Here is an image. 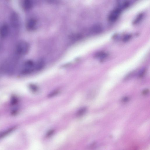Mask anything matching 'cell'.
Returning a JSON list of instances; mask_svg holds the SVG:
<instances>
[{
    "instance_id": "cell-7",
    "label": "cell",
    "mask_w": 150,
    "mask_h": 150,
    "mask_svg": "<svg viewBox=\"0 0 150 150\" xmlns=\"http://www.w3.org/2000/svg\"><path fill=\"white\" fill-rule=\"evenodd\" d=\"M32 2L31 0H24L23 2V7L26 10L30 9L32 6Z\"/></svg>"
},
{
    "instance_id": "cell-18",
    "label": "cell",
    "mask_w": 150,
    "mask_h": 150,
    "mask_svg": "<svg viewBox=\"0 0 150 150\" xmlns=\"http://www.w3.org/2000/svg\"><path fill=\"white\" fill-rule=\"evenodd\" d=\"M53 132L54 131H50L48 133V134H47V136H49L51 135V134H52Z\"/></svg>"
},
{
    "instance_id": "cell-14",
    "label": "cell",
    "mask_w": 150,
    "mask_h": 150,
    "mask_svg": "<svg viewBox=\"0 0 150 150\" xmlns=\"http://www.w3.org/2000/svg\"><path fill=\"white\" fill-rule=\"evenodd\" d=\"M132 35H125L123 38V41L124 42H127L131 38Z\"/></svg>"
},
{
    "instance_id": "cell-12",
    "label": "cell",
    "mask_w": 150,
    "mask_h": 150,
    "mask_svg": "<svg viewBox=\"0 0 150 150\" xmlns=\"http://www.w3.org/2000/svg\"><path fill=\"white\" fill-rule=\"evenodd\" d=\"M143 16L142 14H140L137 17V18L134 21V24H136L138 23L140 20L142 18Z\"/></svg>"
},
{
    "instance_id": "cell-13",
    "label": "cell",
    "mask_w": 150,
    "mask_h": 150,
    "mask_svg": "<svg viewBox=\"0 0 150 150\" xmlns=\"http://www.w3.org/2000/svg\"><path fill=\"white\" fill-rule=\"evenodd\" d=\"M146 71V69L145 68H143L141 70L139 73V76L140 77H142Z\"/></svg>"
},
{
    "instance_id": "cell-3",
    "label": "cell",
    "mask_w": 150,
    "mask_h": 150,
    "mask_svg": "<svg viewBox=\"0 0 150 150\" xmlns=\"http://www.w3.org/2000/svg\"><path fill=\"white\" fill-rule=\"evenodd\" d=\"M122 10L119 7L113 10L109 16V21L111 22L116 21L119 17Z\"/></svg>"
},
{
    "instance_id": "cell-19",
    "label": "cell",
    "mask_w": 150,
    "mask_h": 150,
    "mask_svg": "<svg viewBox=\"0 0 150 150\" xmlns=\"http://www.w3.org/2000/svg\"></svg>"
},
{
    "instance_id": "cell-9",
    "label": "cell",
    "mask_w": 150,
    "mask_h": 150,
    "mask_svg": "<svg viewBox=\"0 0 150 150\" xmlns=\"http://www.w3.org/2000/svg\"><path fill=\"white\" fill-rule=\"evenodd\" d=\"M102 30V27L99 25H96L94 26L91 29L92 31L95 34H98L100 33Z\"/></svg>"
},
{
    "instance_id": "cell-8",
    "label": "cell",
    "mask_w": 150,
    "mask_h": 150,
    "mask_svg": "<svg viewBox=\"0 0 150 150\" xmlns=\"http://www.w3.org/2000/svg\"><path fill=\"white\" fill-rule=\"evenodd\" d=\"M107 54L103 51H99L95 54L94 57L96 58L103 59L107 56Z\"/></svg>"
},
{
    "instance_id": "cell-11",
    "label": "cell",
    "mask_w": 150,
    "mask_h": 150,
    "mask_svg": "<svg viewBox=\"0 0 150 150\" xmlns=\"http://www.w3.org/2000/svg\"><path fill=\"white\" fill-rule=\"evenodd\" d=\"M86 108H83L81 109L78 111L76 114V115L79 116L83 114L86 110Z\"/></svg>"
},
{
    "instance_id": "cell-10",
    "label": "cell",
    "mask_w": 150,
    "mask_h": 150,
    "mask_svg": "<svg viewBox=\"0 0 150 150\" xmlns=\"http://www.w3.org/2000/svg\"><path fill=\"white\" fill-rule=\"evenodd\" d=\"M44 65V61L42 60H40L35 64V69L38 70H40L42 68Z\"/></svg>"
},
{
    "instance_id": "cell-6",
    "label": "cell",
    "mask_w": 150,
    "mask_h": 150,
    "mask_svg": "<svg viewBox=\"0 0 150 150\" xmlns=\"http://www.w3.org/2000/svg\"><path fill=\"white\" fill-rule=\"evenodd\" d=\"M36 24V21L33 19H31L28 22L27 25V27L28 29L32 30L35 28Z\"/></svg>"
},
{
    "instance_id": "cell-2",
    "label": "cell",
    "mask_w": 150,
    "mask_h": 150,
    "mask_svg": "<svg viewBox=\"0 0 150 150\" xmlns=\"http://www.w3.org/2000/svg\"><path fill=\"white\" fill-rule=\"evenodd\" d=\"M35 69V64L31 60L26 61L24 64L22 70L23 74H28L32 72Z\"/></svg>"
},
{
    "instance_id": "cell-1",
    "label": "cell",
    "mask_w": 150,
    "mask_h": 150,
    "mask_svg": "<svg viewBox=\"0 0 150 150\" xmlns=\"http://www.w3.org/2000/svg\"><path fill=\"white\" fill-rule=\"evenodd\" d=\"M29 49V44L25 41H21L17 44L16 47V52L20 55H24L28 52Z\"/></svg>"
},
{
    "instance_id": "cell-5",
    "label": "cell",
    "mask_w": 150,
    "mask_h": 150,
    "mask_svg": "<svg viewBox=\"0 0 150 150\" xmlns=\"http://www.w3.org/2000/svg\"><path fill=\"white\" fill-rule=\"evenodd\" d=\"M9 28L6 25H4L1 27L0 30V35L2 38L6 37L9 33Z\"/></svg>"
},
{
    "instance_id": "cell-4",
    "label": "cell",
    "mask_w": 150,
    "mask_h": 150,
    "mask_svg": "<svg viewBox=\"0 0 150 150\" xmlns=\"http://www.w3.org/2000/svg\"><path fill=\"white\" fill-rule=\"evenodd\" d=\"M11 22L12 26L14 27H17L19 24V18L17 15L15 13H13L11 17Z\"/></svg>"
},
{
    "instance_id": "cell-16",
    "label": "cell",
    "mask_w": 150,
    "mask_h": 150,
    "mask_svg": "<svg viewBox=\"0 0 150 150\" xmlns=\"http://www.w3.org/2000/svg\"><path fill=\"white\" fill-rule=\"evenodd\" d=\"M149 91V90L148 89H145L142 91V93L143 95H145L148 93Z\"/></svg>"
},
{
    "instance_id": "cell-17",
    "label": "cell",
    "mask_w": 150,
    "mask_h": 150,
    "mask_svg": "<svg viewBox=\"0 0 150 150\" xmlns=\"http://www.w3.org/2000/svg\"><path fill=\"white\" fill-rule=\"evenodd\" d=\"M128 99L129 98L127 97H125L122 99V101L124 102H125L128 100Z\"/></svg>"
},
{
    "instance_id": "cell-15",
    "label": "cell",
    "mask_w": 150,
    "mask_h": 150,
    "mask_svg": "<svg viewBox=\"0 0 150 150\" xmlns=\"http://www.w3.org/2000/svg\"><path fill=\"white\" fill-rule=\"evenodd\" d=\"M58 91H54L53 93H51V94H50L49 95V96H54L56 94H57V93H58Z\"/></svg>"
}]
</instances>
